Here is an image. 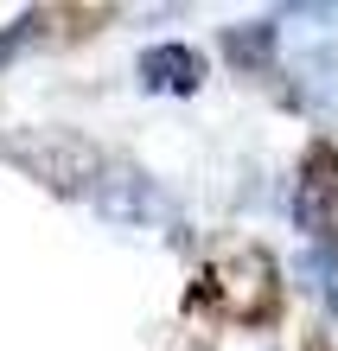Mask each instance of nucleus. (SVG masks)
Segmentation results:
<instances>
[{
    "mask_svg": "<svg viewBox=\"0 0 338 351\" xmlns=\"http://www.w3.org/2000/svg\"><path fill=\"white\" fill-rule=\"evenodd\" d=\"M141 84L160 96H192L204 84V58L192 45H147L141 51Z\"/></svg>",
    "mask_w": 338,
    "mask_h": 351,
    "instance_id": "obj_3",
    "label": "nucleus"
},
{
    "mask_svg": "<svg viewBox=\"0 0 338 351\" xmlns=\"http://www.w3.org/2000/svg\"><path fill=\"white\" fill-rule=\"evenodd\" d=\"M287 211H293V223H300L313 243H338V154L332 147H313L300 160Z\"/></svg>",
    "mask_w": 338,
    "mask_h": 351,
    "instance_id": "obj_2",
    "label": "nucleus"
},
{
    "mask_svg": "<svg viewBox=\"0 0 338 351\" xmlns=\"http://www.w3.org/2000/svg\"><path fill=\"white\" fill-rule=\"evenodd\" d=\"M96 204H102L115 223H141V217L160 211V192H154V179H147V173L109 167V173H102V185H96Z\"/></svg>",
    "mask_w": 338,
    "mask_h": 351,
    "instance_id": "obj_4",
    "label": "nucleus"
},
{
    "mask_svg": "<svg viewBox=\"0 0 338 351\" xmlns=\"http://www.w3.org/2000/svg\"><path fill=\"white\" fill-rule=\"evenodd\" d=\"M0 160H13L19 173H32L38 185L71 192V198H77V192L96 198L102 173H109V160H102L83 134H71V128H19V134L0 141Z\"/></svg>",
    "mask_w": 338,
    "mask_h": 351,
    "instance_id": "obj_1",
    "label": "nucleus"
},
{
    "mask_svg": "<svg viewBox=\"0 0 338 351\" xmlns=\"http://www.w3.org/2000/svg\"><path fill=\"white\" fill-rule=\"evenodd\" d=\"M13 45H19V26H7V32H0V64L13 58Z\"/></svg>",
    "mask_w": 338,
    "mask_h": 351,
    "instance_id": "obj_7",
    "label": "nucleus"
},
{
    "mask_svg": "<svg viewBox=\"0 0 338 351\" xmlns=\"http://www.w3.org/2000/svg\"><path fill=\"white\" fill-rule=\"evenodd\" d=\"M224 51H230V64H237V71H262L268 58H274V19H256V26L224 32Z\"/></svg>",
    "mask_w": 338,
    "mask_h": 351,
    "instance_id": "obj_5",
    "label": "nucleus"
},
{
    "mask_svg": "<svg viewBox=\"0 0 338 351\" xmlns=\"http://www.w3.org/2000/svg\"><path fill=\"white\" fill-rule=\"evenodd\" d=\"M300 275H313L306 287L319 294L326 306H338V243H326V250H313L306 262H300Z\"/></svg>",
    "mask_w": 338,
    "mask_h": 351,
    "instance_id": "obj_6",
    "label": "nucleus"
}]
</instances>
